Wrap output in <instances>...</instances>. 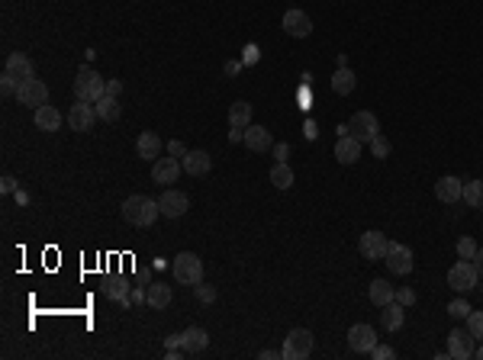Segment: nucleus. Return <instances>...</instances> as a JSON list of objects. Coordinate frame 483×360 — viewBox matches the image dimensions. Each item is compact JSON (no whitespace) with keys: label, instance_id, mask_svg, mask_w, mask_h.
Wrapping results in <instances>:
<instances>
[{"label":"nucleus","instance_id":"f257e3e1","mask_svg":"<svg viewBox=\"0 0 483 360\" xmlns=\"http://www.w3.org/2000/svg\"><path fill=\"white\" fill-rule=\"evenodd\" d=\"M158 216H161L158 200H149V196H142V193H132L122 200V219L129 222V225L149 229V225H155Z\"/></svg>","mask_w":483,"mask_h":360},{"label":"nucleus","instance_id":"f03ea898","mask_svg":"<svg viewBox=\"0 0 483 360\" xmlns=\"http://www.w3.org/2000/svg\"><path fill=\"white\" fill-rule=\"evenodd\" d=\"M75 97L78 100H87V103H97L100 97H107V81L100 74L93 71L91 65L78 68V77H75Z\"/></svg>","mask_w":483,"mask_h":360},{"label":"nucleus","instance_id":"7ed1b4c3","mask_svg":"<svg viewBox=\"0 0 483 360\" xmlns=\"http://www.w3.org/2000/svg\"><path fill=\"white\" fill-rule=\"evenodd\" d=\"M174 280L184 287H197L203 280V260L197 258L194 251H181L174 258Z\"/></svg>","mask_w":483,"mask_h":360},{"label":"nucleus","instance_id":"20e7f679","mask_svg":"<svg viewBox=\"0 0 483 360\" xmlns=\"http://www.w3.org/2000/svg\"><path fill=\"white\" fill-rule=\"evenodd\" d=\"M309 354H313V332H307V328H293V332L287 334V341H284L280 357L284 360H307Z\"/></svg>","mask_w":483,"mask_h":360},{"label":"nucleus","instance_id":"39448f33","mask_svg":"<svg viewBox=\"0 0 483 360\" xmlns=\"http://www.w3.org/2000/svg\"><path fill=\"white\" fill-rule=\"evenodd\" d=\"M477 280H480V274H477L474 260H457L455 267L448 270V287L455 293H471L477 287Z\"/></svg>","mask_w":483,"mask_h":360},{"label":"nucleus","instance_id":"423d86ee","mask_svg":"<svg viewBox=\"0 0 483 360\" xmlns=\"http://www.w3.org/2000/svg\"><path fill=\"white\" fill-rule=\"evenodd\" d=\"M13 97H17L23 106H33V110H39V106H46V103H48V87H46V81L29 77V81L19 84Z\"/></svg>","mask_w":483,"mask_h":360},{"label":"nucleus","instance_id":"0eeeda50","mask_svg":"<svg viewBox=\"0 0 483 360\" xmlns=\"http://www.w3.org/2000/svg\"><path fill=\"white\" fill-rule=\"evenodd\" d=\"M387 270L390 274H397V277H406L409 270H412V251L406 248V245H400V241H390V248H387Z\"/></svg>","mask_w":483,"mask_h":360},{"label":"nucleus","instance_id":"6e6552de","mask_svg":"<svg viewBox=\"0 0 483 360\" xmlns=\"http://www.w3.org/2000/svg\"><path fill=\"white\" fill-rule=\"evenodd\" d=\"M387 248H390V241H387V235H383V231H377V229L364 231L361 241H358V251H361V258H367V260L387 258Z\"/></svg>","mask_w":483,"mask_h":360},{"label":"nucleus","instance_id":"1a4fd4ad","mask_svg":"<svg viewBox=\"0 0 483 360\" xmlns=\"http://www.w3.org/2000/svg\"><path fill=\"white\" fill-rule=\"evenodd\" d=\"M93 120H97L93 103H87V100L71 103V110H68V126H71L75 132H91L93 129Z\"/></svg>","mask_w":483,"mask_h":360},{"label":"nucleus","instance_id":"9d476101","mask_svg":"<svg viewBox=\"0 0 483 360\" xmlns=\"http://www.w3.org/2000/svg\"><path fill=\"white\" fill-rule=\"evenodd\" d=\"M348 126H352V135L358 142H371L374 135H381V122H377V116H374V113H367V110L354 113V120L348 122Z\"/></svg>","mask_w":483,"mask_h":360},{"label":"nucleus","instance_id":"9b49d317","mask_svg":"<svg viewBox=\"0 0 483 360\" xmlns=\"http://www.w3.org/2000/svg\"><path fill=\"white\" fill-rule=\"evenodd\" d=\"M181 171H184V164H181L174 155H171V158H158V161L152 164V180L161 184V187H171L177 177H181Z\"/></svg>","mask_w":483,"mask_h":360},{"label":"nucleus","instance_id":"f8f14e48","mask_svg":"<svg viewBox=\"0 0 483 360\" xmlns=\"http://www.w3.org/2000/svg\"><path fill=\"white\" fill-rule=\"evenodd\" d=\"M474 334L461 332V328H455V332L448 334V354H451V360H467V357H474Z\"/></svg>","mask_w":483,"mask_h":360},{"label":"nucleus","instance_id":"ddd939ff","mask_svg":"<svg viewBox=\"0 0 483 360\" xmlns=\"http://www.w3.org/2000/svg\"><path fill=\"white\" fill-rule=\"evenodd\" d=\"M158 206H161V216L181 219V216L190 209V200H187V193H181V190H165V193L158 196Z\"/></svg>","mask_w":483,"mask_h":360},{"label":"nucleus","instance_id":"4468645a","mask_svg":"<svg viewBox=\"0 0 483 360\" xmlns=\"http://www.w3.org/2000/svg\"><path fill=\"white\" fill-rule=\"evenodd\" d=\"M284 32L293 39H307L313 32V19L303 13V10H287L284 13Z\"/></svg>","mask_w":483,"mask_h":360},{"label":"nucleus","instance_id":"2eb2a0df","mask_svg":"<svg viewBox=\"0 0 483 360\" xmlns=\"http://www.w3.org/2000/svg\"><path fill=\"white\" fill-rule=\"evenodd\" d=\"M348 344H352L354 354H371V348L377 344V332H374L371 325H352V332H348Z\"/></svg>","mask_w":483,"mask_h":360},{"label":"nucleus","instance_id":"dca6fc26","mask_svg":"<svg viewBox=\"0 0 483 360\" xmlns=\"http://www.w3.org/2000/svg\"><path fill=\"white\" fill-rule=\"evenodd\" d=\"M3 74H10L17 84L29 81V77H36V68H33V61H29L23 52H13V55L7 58V65H3Z\"/></svg>","mask_w":483,"mask_h":360},{"label":"nucleus","instance_id":"f3484780","mask_svg":"<svg viewBox=\"0 0 483 360\" xmlns=\"http://www.w3.org/2000/svg\"><path fill=\"white\" fill-rule=\"evenodd\" d=\"M181 164H184V171L190 177H203V174H210V167H213V158L206 155V151H187L184 158H181Z\"/></svg>","mask_w":483,"mask_h":360},{"label":"nucleus","instance_id":"a211bd4d","mask_svg":"<svg viewBox=\"0 0 483 360\" xmlns=\"http://www.w3.org/2000/svg\"><path fill=\"white\" fill-rule=\"evenodd\" d=\"M361 158V142L354 139V135H342V139L335 142V161L338 164H354Z\"/></svg>","mask_w":483,"mask_h":360},{"label":"nucleus","instance_id":"6ab92c4d","mask_svg":"<svg viewBox=\"0 0 483 360\" xmlns=\"http://www.w3.org/2000/svg\"><path fill=\"white\" fill-rule=\"evenodd\" d=\"M435 196L441 200V203H457V200L464 196V184H461L457 177L448 174V177H441V180L435 184Z\"/></svg>","mask_w":483,"mask_h":360},{"label":"nucleus","instance_id":"aec40b11","mask_svg":"<svg viewBox=\"0 0 483 360\" xmlns=\"http://www.w3.org/2000/svg\"><path fill=\"white\" fill-rule=\"evenodd\" d=\"M62 122H65V116H62L52 103H46V106H39V110H36V129L58 132V129H62Z\"/></svg>","mask_w":483,"mask_h":360},{"label":"nucleus","instance_id":"412c9836","mask_svg":"<svg viewBox=\"0 0 483 360\" xmlns=\"http://www.w3.org/2000/svg\"><path fill=\"white\" fill-rule=\"evenodd\" d=\"M136 155H139L142 161H158V155H161V139L155 135V132H142L139 139H136Z\"/></svg>","mask_w":483,"mask_h":360},{"label":"nucleus","instance_id":"4be33fe9","mask_svg":"<svg viewBox=\"0 0 483 360\" xmlns=\"http://www.w3.org/2000/svg\"><path fill=\"white\" fill-rule=\"evenodd\" d=\"M403 319H406V305H400L397 299L387 305H381V322L387 332H400L403 328Z\"/></svg>","mask_w":483,"mask_h":360},{"label":"nucleus","instance_id":"5701e85b","mask_svg":"<svg viewBox=\"0 0 483 360\" xmlns=\"http://www.w3.org/2000/svg\"><path fill=\"white\" fill-rule=\"evenodd\" d=\"M245 145H248L251 151H271V148H274V139H271V132L264 129V126H248V129H245Z\"/></svg>","mask_w":483,"mask_h":360},{"label":"nucleus","instance_id":"b1692460","mask_svg":"<svg viewBox=\"0 0 483 360\" xmlns=\"http://www.w3.org/2000/svg\"><path fill=\"white\" fill-rule=\"evenodd\" d=\"M181 348H184L187 354H200L210 348V334L203 332V328H187L184 334H181Z\"/></svg>","mask_w":483,"mask_h":360},{"label":"nucleus","instance_id":"393cba45","mask_svg":"<svg viewBox=\"0 0 483 360\" xmlns=\"http://www.w3.org/2000/svg\"><path fill=\"white\" fill-rule=\"evenodd\" d=\"M145 303H149V309H167L171 305V287L167 283H149Z\"/></svg>","mask_w":483,"mask_h":360},{"label":"nucleus","instance_id":"a878e982","mask_svg":"<svg viewBox=\"0 0 483 360\" xmlns=\"http://www.w3.org/2000/svg\"><path fill=\"white\" fill-rule=\"evenodd\" d=\"M354 84H358V77H354V71L348 65H342L332 74V91L338 93V97H348V93L354 91Z\"/></svg>","mask_w":483,"mask_h":360},{"label":"nucleus","instance_id":"bb28decb","mask_svg":"<svg viewBox=\"0 0 483 360\" xmlns=\"http://www.w3.org/2000/svg\"><path fill=\"white\" fill-rule=\"evenodd\" d=\"M229 126H235V129H248L251 126V103L235 100L233 106H229Z\"/></svg>","mask_w":483,"mask_h":360},{"label":"nucleus","instance_id":"cd10ccee","mask_svg":"<svg viewBox=\"0 0 483 360\" xmlns=\"http://www.w3.org/2000/svg\"><path fill=\"white\" fill-rule=\"evenodd\" d=\"M367 296H371V303L381 309V305L393 303V296H397V290L387 283V280H371V290H367Z\"/></svg>","mask_w":483,"mask_h":360},{"label":"nucleus","instance_id":"c85d7f7f","mask_svg":"<svg viewBox=\"0 0 483 360\" xmlns=\"http://www.w3.org/2000/svg\"><path fill=\"white\" fill-rule=\"evenodd\" d=\"M93 110H97V120H103V122H116V120H120V100H116V97H110V93H107V97H100Z\"/></svg>","mask_w":483,"mask_h":360},{"label":"nucleus","instance_id":"c756f323","mask_svg":"<svg viewBox=\"0 0 483 360\" xmlns=\"http://www.w3.org/2000/svg\"><path fill=\"white\" fill-rule=\"evenodd\" d=\"M271 184L277 187V190H290L293 187V171H290L287 161H277V164L271 167Z\"/></svg>","mask_w":483,"mask_h":360},{"label":"nucleus","instance_id":"7c9ffc66","mask_svg":"<svg viewBox=\"0 0 483 360\" xmlns=\"http://www.w3.org/2000/svg\"><path fill=\"white\" fill-rule=\"evenodd\" d=\"M100 290L107 299H116V303H126V296H129V283L126 280H103Z\"/></svg>","mask_w":483,"mask_h":360},{"label":"nucleus","instance_id":"2f4dec72","mask_svg":"<svg viewBox=\"0 0 483 360\" xmlns=\"http://www.w3.org/2000/svg\"><path fill=\"white\" fill-rule=\"evenodd\" d=\"M461 200H464L467 206H474V209H483V180H467Z\"/></svg>","mask_w":483,"mask_h":360},{"label":"nucleus","instance_id":"473e14b6","mask_svg":"<svg viewBox=\"0 0 483 360\" xmlns=\"http://www.w3.org/2000/svg\"><path fill=\"white\" fill-rule=\"evenodd\" d=\"M471 312H474V309L467 305V299H451V303H448V315H451V319H467Z\"/></svg>","mask_w":483,"mask_h":360},{"label":"nucleus","instance_id":"72a5a7b5","mask_svg":"<svg viewBox=\"0 0 483 360\" xmlns=\"http://www.w3.org/2000/svg\"><path fill=\"white\" fill-rule=\"evenodd\" d=\"M477 251H480V248H477V241L471 238V235H464V238L457 241V254H461V258H464V260H474V254H477Z\"/></svg>","mask_w":483,"mask_h":360},{"label":"nucleus","instance_id":"f704fd0d","mask_svg":"<svg viewBox=\"0 0 483 360\" xmlns=\"http://www.w3.org/2000/svg\"><path fill=\"white\" fill-rule=\"evenodd\" d=\"M371 151L377 161H383V158H390V142L383 139V135H374L371 139Z\"/></svg>","mask_w":483,"mask_h":360},{"label":"nucleus","instance_id":"c9c22d12","mask_svg":"<svg viewBox=\"0 0 483 360\" xmlns=\"http://www.w3.org/2000/svg\"><path fill=\"white\" fill-rule=\"evenodd\" d=\"M467 332L474 334L477 341H483V312H471V315H467Z\"/></svg>","mask_w":483,"mask_h":360},{"label":"nucleus","instance_id":"e433bc0d","mask_svg":"<svg viewBox=\"0 0 483 360\" xmlns=\"http://www.w3.org/2000/svg\"><path fill=\"white\" fill-rule=\"evenodd\" d=\"M258 58H261V48L255 46V42H248V46L241 48V65H255Z\"/></svg>","mask_w":483,"mask_h":360},{"label":"nucleus","instance_id":"4c0bfd02","mask_svg":"<svg viewBox=\"0 0 483 360\" xmlns=\"http://www.w3.org/2000/svg\"><path fill=\"white\" fill-rule=\"evenodd\" d=\"M194 290H197V299H200V303H216V290H213V287H206L203 280H200Z\"/></svg>","mask_w":483,"mask_h":360},{"label":"nucleus","instance_id":"58836bf2","mask_svg":"<svg viewBox=\"0 0 483 360\" xmlns=\"http://www.w3.org/2000/svg\"><path fill=\"white\" fill-rule=\"evenodd\" d=\"M393 299H397V303H400V305H406V309H409V305L416 303V290L400 287V290H397V296H393Z\"/></svg>","mask_w":483,"mask_h":360},{"label":"nucleus","instance_id":"ea45409f","mask_svg":"<svg viewBox=\"0 0 483 360\" xmlns=\"http://www.w3.org/2000/svg\"><path fill=\"white\" fill-rule=\"evenodd\" d=\"M371 357L374 360H393V357H397V351H393V348H387V344H374Z\"/></svg>","mask_w":483,"mask_h":360},{"label":"nucleus","instance_id":"a19ab883","mask_svg":"<svg viewBox=\"0 0 483 360\" xmlns=\"http://www.w3.org/2000/svg\"><path fill=\"white\" fill-rule=\"evenodd\" d=\"M17 87H19V84L13 81L10 74H3V77H0V91H3V97H10V93H17Z\"/></svg>","mask_w":483,"mask_h":360},{"label":"nucleus","instance_id":"79ce46f5","mask_svg":"<svg viewBox=\"0 0 483 360\" xmlns=\"http://www.w3.org/2000/svg\"><path fill=\"white\" fill-rule=\"evenodd\" d=\"M167 151H171L174 158H184L187 155V145L181 139H171V142H167Z\"/></svg>","mask_w":483,"mask_h":360},{"label":"nucleus","instance_id":"37998d69","mask_svg":"<svg viewBox=\"0 0 483 360\" xmlns=\"http://www.w3.org/2000/svg\"><path fill=\"white\" fill-rule=\"evenodd\" d=\"M0 190H3V193H17V177L3 174L0 177Z\"/></svg>","mask_w":483,"mask_h":360},{"label":"nucleus","instance_id":"c03bdc74","mask_svg":"<svg viewBox=\"0 0 483 360\" xmlns=\"http://www.w3.org/2000/svg\"><path fill=\"white\" fill-rule=\"evenodd\" d=\"M274 151H277V155H274L277 161H287V158H290V145H287V142H280V145L274 148Z\"/></svg>","mask_w":483,"mask_h":360},{"label":"nucleus","instance_id":"a18cd8bd","mask_svg":"<svg viewBox=\"0 0 483 360\" xmlns=\"http://www.w3.org/2000/svg\"><path fill=\"white\" fill-rule=\"evenodd\" d=\"M107 93H110V97H120V93H122V81H107Z\"/></svg>","mask_w":483,"mask_h":360},{"label":"nucleus","instance_id":"49530a36","mask_svg":"<svg viewBox=\"0 0 483 360\" xmlns=\"http://www.w3.org/2000/svg\"><path fill=\"white\" fill-rule=\"evenodd\" d=\"M239 71H241V61H226V74H229V77H235Z\"/></svg>","mask_w":483,"mask_h":360},{"label":"nucleus","instance_id":"de8ad7c7","mask_svg":"<svg viewBox=\"0 0 483 360\" xmlns=\"http://www.w3.org/2000/svg\"><path fill=\"white\" fill-rule=\"evenodd\" d=\"M165 348H167V351H174V348H181V334H171V338H165Z\"/></svg>","mask_w":483,"mask_h":360},{"label":"nucleus","instance_id":"09e8293b","mask_svg":"<svg viewBox=\"0 0 483 360\" xmlns=\"http://www.w3.org/2000/svg\"><path fill=\"white\" fill-rule=\"evenodd\" d=\"M229 142H245V129H235V126H233V132H229Z\"/></svg>","mask_w":483,"mask_h":360},{"label":"nucleus","instance_id":"8fccbe9b","mask_svg":"<svg viewBox=\"0 0 483 360\" xmlns=\"http://www.w3.org/2000/svg\"><path fill=\"white\" fill-rule=\"evenodd\" d=\"M474 267H477V274H483V248L474 254Z\"/></svg>","mask_w":483,"mask_h":360},{"label":"nucleus","instance_id":"3c124183","mask_svg":"<svg viewBox=\"0 0 483 360\" xmlns=\"http://www.w3.org/2000/svg\"><path fill=\"white\" fill-rule=\"evenodd\" d=\"M258 360H277V354H274V351H261Z\"/></svg>","mask_w":483,"mask_h":360},{"label":"nucleus","instance_id":"603ef678","mask_svg":"<svg viewBox=\"0 0 483 360\" xmlns=\"http://www.w3.org/2000/svg\"><path fill=\"white\" fill-rule=\"evenodd\" d=\"M474 357H477V360H483V341H480V348H474Z\"/></svg>","mask_w":483,"mask_h":360}]
</instances>
